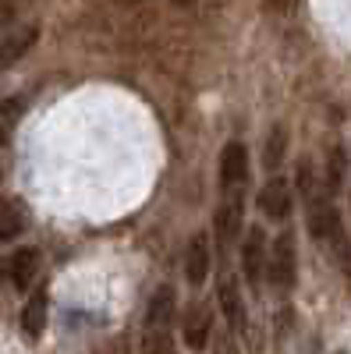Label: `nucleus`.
<instances>
[{"instance_id":"ddd939ff","label":"nucleus","mask_w":351,"mask_h":354,"mask_svg":"<svg viewBox=\"0 0 351 354\" xmlns=\"http://www.w3.org/2000/svg\"><path fill=\"white\" fill-rule=\"evenodd\" d=\"M174 305H178V294H174L170 283L156 287L153 298H150V308H145V326L150 330H163L167 322L174 319Z\"/></svg>"},{"instance_id":"4468645a","label":"nucleus","mask_w":351,"mask_h":354,"mask_svg":"<svg viewBox=\"0 0 351 354\" xmlns=\"http://www.w3.org/2000/svg\"><path fill=\"white\" fill-rule=\"evenodd\" d=\"M21 100H0V181H4V170H8V145H11V131L21 121Z\"/></svg>"},{"instance_id":"f03ea898","label":"nucleus","mask_w":351,"mask_h":354,"mask_svg":"<svg viewBox=\"0 0 351 354\" xmlns=\"http://www.w3.org/2000/svg\"><path fill=\"white\" fill-rule=\"evenodd\" d=\"M295 277H298V248H295V234L284 230L273 241V248H267V273L262 280H270V287L277 294H291L295 290Z\"/></svg>"},{"instance_id":"0eeeda50","label":"nucleus","mask_w":351,"mask_h":354,"mask_svg":"<svg viewBox=\"0 0 351 354\" xmlns=\"http://www.w3.org/2000/svg\"><path fill=\"white\" fill-rule=\"evenodd\" d=\"M217 301H220V312L227 319L231 333H245V298H242V280L234 277V273H224L220 277Z\"/></svg>"},{"instance_id":"2eb2a0df","label":"nucleus","mask_w":351,"mask_h":354,"mask_svg":"<svg viewBox=\"0 0 351 354\" xmlns=\"http://www.w3.org/2000/svg\"><path fill=\"white\" fill-rule=\"evenodd\" d=\"M25 227H28V213H25V205H21V202H15V198H0V245L21 238Z\"/></svg>"},{"instance_id":"9b49d317","label":"nucleus","mask_w":351,"mask_h":354,"mask_svg":"<svg viewBox=\"0 0 351 354\" xmlns=\"http://www.w3.org/2000/svg\"><path fill=\"white\" fill-rule=\"evenodd\" d=\"M210 330H213V312L206 305H188L185 312V322H181V333H185V344L192 351H202L210 344Z\"/></svg>"},{"instance_id":"1a4fd4ad","label":"nucleus","mask_w":351,"mask_h":354,"mask_svg":"<svg viewBox=\"0 0 351 354\" xmlns=\"http://www.w3.org/2000/svg\"><path fill=\"white\" fill-rule=\"evenodd\" d=\"M28 290L33 294H28V301L21 308V333L28 340H39L46 330V319H50V290H46V283H36Z\"/></svg>"},{"instance_id":"9d476101","label":"nucleus","mask_w":351,"mask_h":354,"mask_svg":"<svg viewBox=\"0 0 351 354\" xmlns=\"http://www.w3.org/2000/svg\"><path fill=\"white\" fill-rule=\"evenodd\" d=\"M210 262H213V248H210V234L199 230L192 234V241L185 248V277L192 287H199L202 280L210 277Z\"/></svg>"},{"instance_id":"f3484780","label":"nucleus","mask_w":351,"mask_h":354,"mask_svg":"<svg viewBox=\"0 0 351 354\" xmlns=\"http://www.w3.org/2000/svg\"><path fill=\"white\" fill-rule=\"evenodd\" d=\"M344 149L341 145H330V174H327V188L330 192H337L341 185H344Z\"/></svg>"},{"instance_id":"39448f33","label":"nucleus","mask_w":351,"mask_h":354,"mask_svg":"<svg viewBox=\"0 0 351 354\" xmlns=\"http://www.w3.org/2000/svg\"><path fill=\"white\" fill-rule=\"evenodd\" d=\"M39 270H43L39 248H15V252L4 259V277H8V283H11L15 290H28V287L36 283Z\"/></svg>"},{"instance_id":"f257e3e1","label":"nucleus","mask_w":351,"mask_h":354,"mask_svg":"<svg viewBox=\"0 0 351 354\" xmlns=\"http://www.w3.org/2000/svg\"><path fill=\"white\" fill-rule=\"evenodd\" d=\"M298 192L305 195V227L312 234V241L323 245V252L337 262V270H344L351 277V241L344 234L337 205L330 198L334 192L327 185L312 181V160L309 156L298 163Z\"/></svg>"},{"instance_id":"a211bd4d","label":"nucleus","mask_w":351,"mask_h":354,"mask_svg":"<svg viewBox=\"0 0 351 354\" xmlns=\"http://www.w3.org/2000/svg\"><path fill=\"white\" fill-rule=\"evenodd\" d=\"M21 4H25V0H0V36H4L8 28L18 21V15H21Z\"/></svg>"},{"instance_id":"6e6552de","label":"nucleus","mask_w":351,"mask_h":354,"mask_svg":"<svg viewBox=\"0 0 351 354\" xmlns=\"http://www.w3.org/2000/svg\"><path fill=\"white\" fill-rule=\"evenodd\" d=\"M262 273H267V234L259 227H252L242 241V277L259 290L262 283Z\"/></svg>"},{"instance_id":"20e7f679","label":"nucleus","mask_w":351,"mask_h":354,"mask_svg":"<svg viewBox=\"0 0 351 354\" xmlns=\"http://www.w3.org/2000/svg\"><path fill=\"white\" fill-rule=\"evenodd\" d=\"M291 209H295V185L287 177H270L267 188L259 192V213L273 223H284Z\"/></svg>"},{"instance_id":"423d86ee","label":"nucleus","mask_w":351,"mask_h":354,"mask_svg":"<svg viewBox=\"0 0 351 354\" xmlns=\"http://www.w3.org/2000/svg\"><path fill=\"white\" fill-rule=\"evenodd\" d=\"M249 185V149L242 142H227L220 149V192H238Z\"/></svg>"},{"instance_id":"7ed1b4c3","label":"nucleus","mask_w":351,"mask_h":354,"mask_svg":"<svg viewBox=\"0 0 351 354\" xmlns=\"http://www.w3.org/2000/svg\"><path fill=\"white\" fill-rule=\"evenodd\" d=\"M213 227H217V241L224 248H231L234 241L242 238V227H245V192H224V202L213 216Z\"/></svg>"},{"instance_id":"f8f14e48","label":"nucleus","mask_w":351,"mask_h":354,"mask_svg":"<svg viewBox=\"0 0 351 354\" xmlns=\"http://www.w3.org/2000/svg\"><path fill=\"white\" fill-rule=\"evenodd\" d=\"M36 39H39V28L36 25H25V28H18V32L0 39V71H8L11 64H18L21 57L33 50Z\"/></svg>"},{"instance_id":"dca6fc26","label":"nucleus","mask_w":351,"mask_h":354,"mask_svg":"<svg viewBox=\"0 0 351 354\" xmlns=\"http://www.w3.org/2000/svg\"><path fill=\"white\" fill-rule=\"evenodd\" d=\"M284 156H287V128L284 124H273L270 135H267V149H262V167L273 174L284 163Z\"/></svg>"}]
</instances>
